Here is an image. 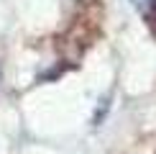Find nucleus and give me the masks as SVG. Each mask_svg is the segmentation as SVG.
I'll list each match as a JSON object with an SVG mask.
<instances>
[{
    "mask_svg": "<svg viewBox=\"0 0 156 154\" xmlns=\"http://www.w3.org/2000/svg\"><path fill=\"white\" fill-rule=\"evenodd\" d=\"M133 3H136V5H141V8H146V5H154L156 0H133Z\"/></svg>",
    "mask_w": 156,
    "mask_h": 154,
    "instance_id": "nucleus-1",
    "label": "nucleus"
}]
</instances>
